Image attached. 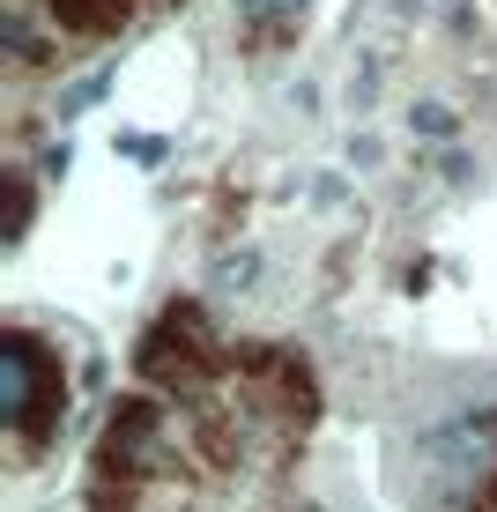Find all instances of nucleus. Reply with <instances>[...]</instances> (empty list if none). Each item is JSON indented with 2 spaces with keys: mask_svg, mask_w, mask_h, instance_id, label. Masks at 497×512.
<instances>
[{
  "mask_svg": "<svg viewBox=\"0 0 497 512\" xmlns=\"http://www.w3.org/2000/svg\"><path fill=\"white\" fill-rule=\"evenodd\" d=\"M45 8H52V23L75 30V38H112L134 0H45Z\"/></svg>",
  "mask_w": 497,
  "mask_h": 512,
  "instance_id": "nucleus-3",
  "label": "nucleus"
},
{
  "mask_svg": "<svg viewBox=\"0 0 497 512\" xmlns=\"http://www.w3.org/2000/svg\"><path fill=\"white\" fill-rule=\"evenodd\" d=\"M141 372H149L156 386H193L208 372V327H201V312H179L171 305L164 320L149 327V342H141Z\"/></svg>",
  "mask_w": 497,
  "mask_h": 512,
  "instance_id": "nucleus-2",
  "label": "nucleus"
},
{
  "mask_svg": "<svg viewBox=\"0 0 497 512\" xmlns=\"http://www.w3.org/2000/svg\"><path fill=\"white\" fill-rule=\"evenodd\" d=\"M238 8L253 15V23H282V15H297L305 0H238Z\"/></svg>",
  "mask_w": 497,
  "mask_h": 512,
  "instance_id": "nucleus-4",
  "label": "nucleus"
},
{
  "mask_svg": "<svg viewBox=\"0 0 497 512\" xmlns=\"http://www.w3.org/2000/svg\"><path fill=\"white\" fill-rule=\"evenodd\" d=\"M52 409H60V364H52L30 334H8V342H0V416L23 438H45Z\"/></svg>",
  "mask_w": 497,
  "mask_h": 512,
  "instance_id": "nucleus-1",
  "label": "nucleus"
}]
</instances>
